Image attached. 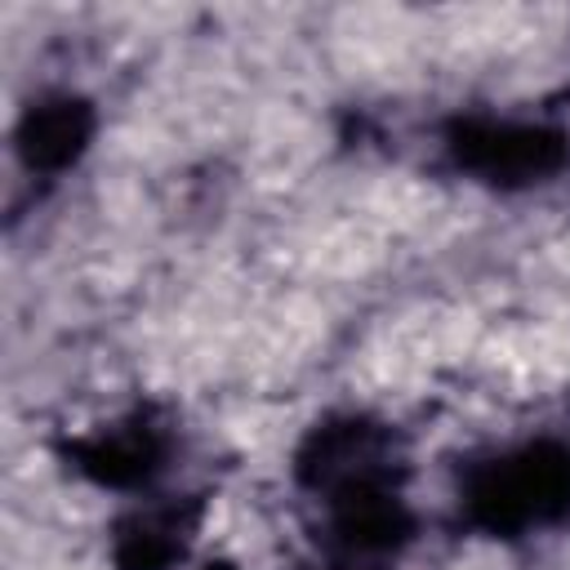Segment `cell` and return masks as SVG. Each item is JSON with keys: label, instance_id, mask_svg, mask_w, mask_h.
Instances as JSON below:
<instances>
[{"label": "cell", "instance_id": "4", "mask_svg": "<svg viewBox=\"0 0 570 570\" xmlns=\"http://www.w3.org/2000/svg\"><path fill=\"white\" fill-rule=\"evenodd\" d=\"M94 134H98V111L89 98L67 94V89L40 94L22 107L13 125V151L27 174L53 178V174H67L89 151Z\"/></svg>", "mask_w": 570, "mask_h": 570}, {"label": "cell", "instance_id": "3", "mask_svg": "<svg viewBox=\"0 0 570 570\" xmlns=\"http://www.w3.org/2000/svg\"><path fill=\"white\" fill-rule=\"evenodd\" d=\"M174 454V428L156 405H134L111 423L58 441V459L98 490L138 494L151 490Z\"/></svg>", "mask_w": 570, "mask_h": 570}, {"label": "cell", "instance_id": "2", "mask_svg": "<svg viewBox=\"0 0 570 570\" xmlns=\"http://www.w3.org/2000/svg\"><path fill=\"white\" fill-rule=\"evenodd\" d=\"M441 156L481 187L530 191L570 174V129L525 116L454 111L441 120Z\"/></svg>", "mask_w": 570, "mask_h": 570}, {"label": "cell", "instance_id": "5", "mask_svg": "<svg viewBox=\"0 0 570 570\" xmlns=\"http://www.w3.org/2000/svg\"><path fill=\"white\" fill-rule=\"evenodd\" d=\"M205 521V499H165L129 508L111 525V570H174Z\"/></svg>", "mask_w": 570, "mask_h": 570}, {"label": "cell", "instance_id": "1", "mask_svg": "<svg viewBox=\"0 0 570 570\" xmlns=\"http://www.w3.org/2000/svg\"><path fill=\"white\" fill-rule=\"evenodd\" d=\"M459 525L485 539H525L570 521V441L525 436L459 468Z\"/></svg>", "mask_w": 570, "mask_h": 570}]
</instances>
